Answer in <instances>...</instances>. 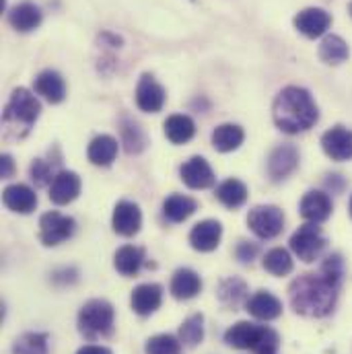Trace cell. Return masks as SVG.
Wrapping results in <instances>:
<instances>
[{
    "instance_id": "1",
    "label": "cell",
    "mask_w": 352,
    "mask_h": 354,
    "mask_svg": "<svg viewBox=\"0 0 352 354\" xmlns=\"http://www.w3.org/2000/svg\"><path fill=\"white\" fill-rule=\"evenodd\" d=\"M340 280H342V260L340 256H332L322 266L319 274H303L290 284L288 297L293 309L305 317L328 315L336 305Z\"/></svg>"
},
{
    "instance_id": "2",
    "label": "cell",
    "mask_w": 352,
    "mask_h": 354,
    "mask_svg": "<svg viewBox=\"0 0 352 354\" xmlns=\"http://www.w3.org/2000/svg\"><path fill=\"white\" fill-rule=\"evenodd\" d=\"M272 118L282 132L297 134L317 122V105L309 91L301 87H286L278 93L272 105Z\"/></svg>"
},
{
    "instance_id": "3",
    "label": "cell",
    "mask_w": 352,
    "mask_h": 354,
    "mask_svg": "<svg viewBox=\"0 0 352 354\" xmlns=\"http://www.w3.org/2000/svg\"><path fill=\"white\" fill-rule=\"evenodd\" d=\"M113 328V307L103 299H93L79 313V330L89 336H107Z\"/></svg>"
},
{
    "instance_id": "4",
    "label": "cell",
    "mask_w": 352,
    "mask_h": 354,
    "mask_svg": "<svg viewBox=\"0 0 352 354\" xmlns=\"http://www.w3.org/2000/svg\"><path fill=\"white\" fill-rule=\"evenodd\" d=\"M326 248V237L322 235L319 227L309 223V225H303L295 231V235L290 237V250L293 254L303 260V262H315L322 252Z\"/></svg>"
},
{
    "instance_id": "5",
    "label": "cell",
    "mask_w": 352,
    "mask_h": 354,
    "mask_svg": "<svg viewBox=\"0 0 352 354\" xmlns=\"http://www.w3.org/2000/svg\"><path fill=\"white\" fill-rule=\"evenodd\" d=\"M41 105L35 99V95L27 88H15L10 95V101L6 105L4 111V120L6 122H15V124H25L31 126L37 118H39Z\"/></svg>"
},
{
    "instance_id": "6",
    "label": "cell",
    "mask_w": 352,
    "mask_h": 354,
    "mask_svg": "<svg viewBox=\"0 0 352 354\" xmlns=\"http://www.w3.org/2000/svg\"><path fill=\"white\" fill-rule=\"evenodd\" d=\"M73 233H75V218L64 216L60 212H46L39 221V237L41 243L48 248L71 239Z\"/></svg>"
},
{
    "instance_id": "7",
    "label": "cell",
    "mask_w": 352,
    "mask_h": 354,
    "mask_svg": "<svg viewBox=\"0 0 352 354\" xmlns=\"http://www.w3.org/2000/svg\"><path fill=\"white\" fill-rule=\"evenodd\" d=\"M248 225L260 239H272L282 231L284 214L276 206H258L248 214Z\"/></svg>"
},
{
    "instance_id": "8",
    "label": "cell",
    "mask_w": 352,
    "mask_h": 354,
    "mask_svg": "<svg viewBox=\"0 0 352 354\" xmlns=\"http://www.w3.org/2000/svg\"><path fill=\"white\" fill-rule=\"evenodd\" d=\"M266 326H258L252 322H237L235 326H231L225 332V342L233 348H241V351H256V346L260 344L262 336H264Z\"/></svg>"
},
{
    "instance_id": "9",
    "label": "cell",
    "mask_w": 352,
    "mask_h": 354,
    "mask_svg": "<svg viewBox=\"0 0 352 354\" xmlns=\"http://www.w3.org/2000/svg\"><path fill=\"white\" fill-rule=\"evenodd\" d=\"M111 225H113V231L118 235H124V237L136 235L140 231V225H142L140 208L134 202H128V200L118 202L115 204V210H113Z\"/></svg>"
},
{
    "instance_id": "10",
    "label": "cell",
    "mask_w": 352,
    "mask_h": 354,
    "mask_svg": "<svg viewBox=\"0 0 352 354\" xmlns=\"http://www.w3.org/2000/svg\"><path fill=\"white\" fill-rule=\"evenodd\" d=\"M322 149L334 161H349L352 159V132L342 126L328 130L322 136Z\"/></svg>"
},
{
    "instance_id": "11",
    "label": "cell",
    "mask_w": 352,
    "mask_h": 354,
    "mask_svg": "<svg viewBox=\"0 0 352 354\" xmlns=\"http://www.w3.org/2000/svg\"><path fill=\"white\" fill-rule=\"evenodd\" d=\"M161 301H163V288L155 282H147V284L136 286L132 290V297H130L132 311L142 315V317L155 313L161 307Z\"/></svg>"
},
{
    "instance_id": "12",
    "label": "cell",
    "mask_w": 352,
    "mask_h": 354,
    "mask_svg": "<svg viewBox=\"0 0 352 354\" xmlns=\"http://www.w3.org/2000/svg\"><path fill=\"white\" fill-rule=\"evenodd\" d=\"M332 25V17L324 8H305L295 17V27L305 35V37H322L328 27Z\"/></svg>"
},
{
    "instance_id": "13",
    "label": "cell",
    "mask_w": 352,
    "mask_h": 354,
    "mask_svg": "<svg viewBox=\"0 0 352 354\" xmlns=\"http://www.w3.org/2000/svg\"><path fill=\"white\" fill-rule=\"evenodd\" d=\"M181 179L187 187L192 189H206L214 183V174L212 167L206 163V159L202 157H192L189 161H185L181 165Z\"/></svg>"
},
{
    "instance_id": "14",
    "label": "cell",
    "mask_w": 352,
    "mask_h": 354,
    "mask_svg": "<svg viewBox=\"0 0 352 354\" xmlns=\"http://www.w3.org/2000/svg\"><path fill=\"white\" fill-rule=\"evenodd\" d=\"M81 194V179L75 171H60L52 179L50 185V200L58 206L73 202Z\"/></svg>"
},
{
    "instance_id": "15",
    "label": "cell",
    "mask_w": 352,
    "mask_h": 354,
    "mask_svg": "<svg viewBox=\"0 0 352 354\" xmlns=\"http://www.w3.org/2000/svg\"><path fill=\"white\" fill-rule=\"evenodd\" d=\"M223 237V227L219 221H202L189 233V243L196 252H212L219 248Z\"/></svg>"
},
{
    "instance_id": "16",
    "label": "cell",
    "mask_w": 352,
    "mask_h": 354,
    "mask_svg": "<svg viewBox=\"0 0 352 354\" xmlns=\"http://www.w3.org/2000/svg\"><path fill=\"white\" fill-rule=\"evenodd\" d=\"M301 214L305 221L317 225L330 218L332 214V200L324 192H307L301 200Z\"/></svg>"
},
{
    "instance_id": "17",
    "label": "cell",
    "mask_w": 352,
    "mask_h": 354,
    "mask_svg": "<svg viewBox=\"0 0 352 354\" xmlns=\"http://www.w3.org/2000/svg\"><path fill=\"white\" fill-rule=\"evenodd\" d=\"M2 200H4V204H6L8 210L19 212V214H29V212H33L35 206H37V196H35V192H33L29 185H23V183L8 185V187L2 192Z\"/></svg>"
},
{
    "instance_id": "18",
    "label": "cell",
    "mask_w": 352,
    "mask_h": 354,
    "mask_svg": "<svg viewBox=\"0 0 352 354\" xmlns=\"http://www.w3.org/2000/svg\"><path fill=\"white\" fill-rule=\"evenodd\" d=\"M136 103L142 111H149V113H155L163 107L165 91L151 75H145L140 79V83L136 87Z\"/></svg>"
},
{
    "instance_id": "19",
    "label": "cell",
    "mask_w": 352,
    "mask_h": 354,
    "mask_svg": "<svg viewBox=\"0 0 352 354\" xmlns=\"http://www.w3.org/2000/svg\"><path fill=\"white\" fill-rule=\"evenodd\" d=\"M299 165V153L290 145H282L272 151L270 161H268V174L272 179H284L290 176Z\"/></svg>"
},
{
    "instance_id": "20",
    "label": "cell",
    "mask_w": 352,
    "mask_h": 354,
    "mask_svg": "<svg viewBox=\"0 0 352 354\" xmlns=\"http://www.w3.org/2000/svg\"><path fill=\"white\" fill-rule=\"evenodd\" d=\"M248 311L256 317V319H262V322H272L276 317H280L282 313V303L280 299H276L272 292L268 290H258L256 295H252L248 299Z\"/></svg>"
},
{
    "instance_id": "21",
    "label": "cell",
    "mask_w": 352,
    "mask_h": 354,
    "mask_svg": "<svg viewBox=\"0 0 352 354\" xmlns=\"http://www.w3.org/2000/svg\"><path fill=\"white\" fill-rule=\"evenodd\" d=\"M8 23L17 31H23V33L33 31L41 23V10L33 2H21L17 6H12V10L8 12Z\"/></svg>"
},
{
    "instance_id": "22",
    "label": "cell",
    "mask_w": 352,
    "mask_h": 354,
    "mask_svg": "<svg viewBox=\"0 0 352 354\" xmlns=\"http://www.w3.org/2000/svg\"><path fill=\"white\" fill-rule=\"evenodd\" d=\"M200 290H202V280L194 270L181 268L174 274V278H172V295L176 299H179V301L194 299Z\"/></svg>"
},
{
    "instance_id": "23",
    "label": "cell",
    "mask_w": 352,
    "mask_h": 354,
    "mask_svg": "<svg viewBox=\"0 0 352 354\" xmlns=\"http://www.w3.org/2000/svg\"><path fill=\"white\" fill-rule=\"evenodd\" d=\"M89 161L93 165H101V167H107L111 165V161L118 157V140L113 136H107V134H101L97 138L91 140L89 145Z\"/></svg>"
},
{
    "instance_id": "24",
    "label": "cell",
    "mask_w": 352,
    "mask_h": 354,
    "mask_svg": "<svg viewBox=\"0 0 352 354\" xmlns=\"http://www.w3.org/2000/svg\"><path fill=\"white\" fill-rule=\"evenodd\" d=\"M35 93L48 99L50 103H60L66 95L64 79L54 71H44L35 79Z\"/></svg>"
},
{
    "instance_id": "25",
    "label": "cell",
    "mask_w": 352,
    "mask_h": 354,
    "mask_svg": "<svg viewBox=\"0 0 352 354\" xmlns=\"http://www.w3.org/2000/svg\"><path fill=\"white\" fill-rule=\"evenodd\" d=\"M243 138H246L243 130L235 124H223L212 132V145L221 153H231V151L239 149Z\"/></svg>"
},
{
    "instance_id": "26",
    "label": "cell",
    "mask_w": 352,
    "mask_h": 354,
    "mask_svg": "<svg viewBox=\"0 0 352 354\" xmlns=\"http://www.w3.org/2000/svg\"><path fill=\"white\" fill-rule=\"evenodd\" d=\"M142 262H145V252L140 248H134V245H124L113 256L115 270L124 276H134L140 270Z\"/></svg>"
},
{
    "instance_id": "27",
    "label": "cell",
    "mask_w": 352,
    "mask_h": 354,
    "mask_svg": "<svg viewBox=\"0 0 352 354\" xmlns=\"http://www.w3.org/2000/svg\"><path fill=\"white\" fill-rule=\"evenodd\" d=\"M194 132H196V126H194L192 118H187V115L177 113V115L167 118V122H165V136L174 145H183V142L192 140Z\"/></svg>"
},
{
    "instance_id": "28",
    "label": "cell",
    "mask_w": 352,
    "mask_h": 354,
    "mask_svg": "<svg viewBox=\"0 0 352 354\" xmlns=\"http://www.w3.org/2000/svg\"><path fill=\"white\" fill-rule=\"evenodd\" d=\"M196 208H198L196 200H192V198H187V196H181V194H174V196H169V198L165 200V204H163V214H165L169 221H174V223H181V221H185L187 216H192V214L196 212Z\"/></svg>"
},
{
    "instance_id": "29",
    "label": "cell",
    "mask_w": 352,
    "mask_h": 354,
    "mask_svg": "<svg viewBox=\"0 0 352 354\" xmlns=\"http://www.w3.org/2000/svg\"><path fill=\"white\" fill-rule=\"evenodd\" d=\"M216 196H219V200H221L227 208H237V206H241V204L246 202V198H248V187H246V183L239 181V179H227V181H223V183L219 185Z\"/></svg>"
},
{
    "instance_id": "30",
    "label": "cell",
    "mask_w": 352,
    "mask_h": 354,
    "mask_svg": "<svg viewBox=\"0 0 352 354\" xmlns=\"http://www.w3.org/2000/svg\"><path fill=\"white\" fill-rule=\"evenodd\" d=\"M319 58L326 64H340L349 58V46L338 35H328L319 46Z\"/></svg>"
},
{
    "instance_id": "31",
    "label": "cell",
    "mask_w": 352,
    "mask_h": 354,
    "mask_svg": "<svg viewBox=\"0 0 352 354\" xmlns=\"http://www.w3.org/2000/svg\"><path fill=\"white\" fill-rule=\"evenodd\" d=\"M12 354H48V336L39 332H27L12 344Z\"/></svg>"
},
{
    "instance_id": "32",
    "label": "cell",
    "mask_w": 352,
    "mask_h": 354,
    "mask_svg": "<svg viewBox=\"0 0 352 354\" xmlns=\"http://www.w3.org/2000/svg\"><path fill=\"white\" fill-rule=\"evenodd\" d=\"M179 340H181V344H185L189 348L198 346L204 340V317L200 313L189 315L181 324V328H179Z\"/></svg>"
},
{
    "instance_id": "33",
    "label": "cell",
    "mask_w": 352,
    "mask_h": 354,
    "mask_svg": "<svg viewBox=\"0 0 352 354\" xmlns=\"http://www.w3.org/2000/svg\"><path fill=\"white\" fill-rule=\"evenodd\" d=\"M264 268L274 276H286V274L293 272V258L282 248L270 250L264 258Z\"/></svg>"
},
{
    "instance_id": "34",
    "label": "cell",
    "mask_w": 352,
    "mask_h": 354,
    "mask_svg": "<svg viewBox=\"0 0 352 354\" xmlns=\"http://www.w3.org/2000/svg\"><path fill=\"white\" fill-rule=\"evenodd\" d=\"M246 292H248V288H246V284H243L241 280L229 278V280H225V282L221 284L219 297H221V301H223L225 305L237 307V305L241 303V299L246 297Z\"/></svg>"
},
{
    "instance_id": "35",
    "label": "cell",
    "mask_w": 352,
    "mask_h": 354,
    "mask_svg": "<svg viewBox=\"0 0 352 354\" xmlns=\"http://www.w3.org/2000/svg\"><path fill=\"white\" fill-rule=\"evenodd\" d=\"M181 348V340H177L176 336H169V334H159V336H153L147 346H145V353L147 354H179Z\"/></svg>"
},
{
    "instance_id": "36",
    "label": "cell",
    "mask_w": 352,
    "mask_h": 354,
    "mask_svg": "<svg viewBox=\"0 0 352 354\" xmlns=\"http://www.w3.org/2000/svg\"><path fill=\"white\" fill-rule=\"evenodd\" d=\"M31 176H33V181L37 183H46V179L50 177V169L44 161H35L33 167H31Z\"/></svg>"
},
{
    "instance_id": "37",
    "label": "cell",
    "mask_w": 352,
    "mask_h": 354,
    "mask_svg": "<svg viewBox=\"0 0 352 354\" xmlns=\"http://www.w3.org/2000/svg\"><path fill=\"white\" fill-rule=\"evenodd\" d=\"M256 254H258V248H256L254 243H241V245L237 248V258H239L241 262H252V260L256 258Z\"/></svg>"
},
{
    "instance_id": "38",
    "label": "cell",
    "mask_w": 352,
    "mask_h": 354,
    "mask_svg": "<svg viewBox=\"0 0 352 354\" xmlns=\"http://www.w3.org/2000/svg\"><path fill=\"white\" fill-rule=\"evenodd\" d=\"M0 171H2V177H4V179H8V177L12 176V171H15V165H12V159H10L8 155H2Z\"/></svg>"
},
{
    "instance_id": "39",
    "label": "cell",
    "mask_w": 352,
    "mask_h": 354,
    "mask_svg": "<svg viewBox=\"0 0 352 354\" xmlns=\"http://www.w3.org/2000/svg\"><path fill=\"white\" fill-rule=\"evenodd\" d=\"M77 354H113L109 348H105V346H95V344H91V346H83L81 351Z\"/></svg>"
},
{
    "instance_id": "40",
    "label": "cell",
    "mask_w": 352,
    "mask_h": 354,
    "mask_svg": "<svg viewBox=\"0 0 352 354\" xmlns=\"http://www.w3.org/2000/svg\"><path fill=\"white\" fill-rule=\"evenodd\" d=\"M349 10H351V15H352V2H351V6H349Z\"/></svg>"
},
{
    "instance_id": "41",
    "label": "cell",
    "mask_w": 352,
    "mask_h": 354,
    "mask_svg": "<svg viewBox=\"0 0 352 354\" xmlns=\"http://www.w3.org/2000/svg\"><path fill=\"white\" fill-rule=\"evenodd\" d=\"M351 214H352V198H351Z\"/></svg>"
}]
</instances>
